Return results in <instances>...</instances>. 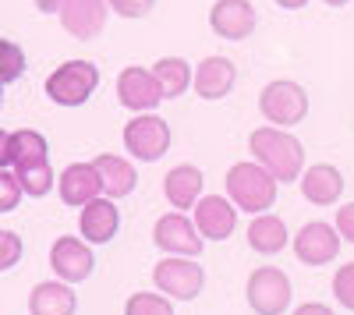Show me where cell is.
I'll return each mask as SVG.
<instances>
[{
    "instance_id": "obj_10",
    "label": "cell",
    "mask_w": 354,
    "mask_h": 315,
    "mask_svg": "<svg viewBox=\"0 0 354 315\" xmlns=\"http://www.w3.org/2000/svg\"><path fill=\"white\" fill-rule=\"evenodd\" d=\"M192 209V223L205 241H227L238 231V206L227 202V195H202Z\"/></svg>"
},
{
    "instance_id": "obj_5",
    "label": "cell",
    "mask_w": 354,
    "mask_h": 315,
    "mask_svg": "<svg viewBox=\"0 0 354 315\" xmlns=\"http://www.w3.org/2000/svg\"><path fill=\"white\" fill-rule=\"evenodd\" d=\"M259 110L273 128H294L308 117V93L298 82H287V78L270 82L259 96Z\"/></svg>"
},
{
    "instance_id": "obj_13",
    "label": "cell",
    "mask_w": 354,
    "mask_h": 315,
    "mask_svg": "<svg viewBox=\"0 0 354 315\" xmlns=\"http://www.w3.org/2000/svg\"><path fill=\"white\" fill-rule=\"evenodd\" d=\"M209 25L220 39L238 43V39H248L255 32L259 15L248 0H216L213 11H209Z\"/></svg>"
},
{
    "instance_id": "obj_3",
    "label": "cell",
    "mask_w": 354,
    "mask_h": 315,
    "mask_svg": "<svg viewBox=\"0 0 354 315\" xmlns=\"http://www.w3.org/2000/svg\"><path fill=\"white\" fill-rule=\"evenodd\" d=\"M43 89L57 106H82L100 89V68L93 61H64L46 78Z\"/></svg>"
},
{
    "instance_id": "obj_4",
    "label": "cell",
    "mask_w": 354,
    "mask_h": 315,
    "mask_svg": "<svg viewBox=\"0 0 354 315\" xmlns=\"http://www.w3.org/2000/svg\"><path fill=\"white\" fill-rule=\"evenodd\" d=\"M153 283L170 301H192L205 287V269L195 259H185V255H163L153 266Z\"/></svg>"
},
{
    "instance_id": "obj_38",
    "label": "cell",
    "mask_w": 354,
    "mask_h": 315,
    "mask_svg": "<svg viewBox=\"0 0 354 315\" xmlns=\"http://www.w3.org/2000/svg\"><path fill=\"white\" fill-rule=\"evenodd\" d=\"M0 89H4V85H0Z\"/></svg>"
},
{
    "instance_id": "obj_28",
    "label": "cell",
    "mask_w": 354,
    "mask_h": 315,
    "mask_svg": "<svg viewBox=\"0 0 354 315\" xmlns=\"http://www.w3.org/2000/svg\"><path fill=\"white\" fill-rule=\"evenodd\" d=\"M333 298H337L347 312H354V262H344V266L333 273Z\"/></svg>"
},
{
    "instance_id": "obj_37",
    "label": "cell",
    "mask_w": 354,
    "mask_h": 315,
    "mask_svg": "<svg viewBox=\"0 0 354 315\" xmlns=\"http://www.w3.org/2000/svg\"><path fill=\"white\" fill-rule=\"evenodd\" d=\"M326 4H330V8H347L351 0H326Z\"/></svg>"
},
{
    "instance_id": "obj_27",
    "label": "cell",
    "mask_w": 354,
    "mask_h": 315,
    "mask_svg": "<svg viewBox=\"0 0 354 315\" xmlns=\"http://www.w3.org/2000/svg\"><path fill=\"white\" fill-rule=\"evenodd\" d=\"M25 71V50L11 39H0V85L18 82Z\"/></svg>"
},
{
    "instance_id": "obj_24",
    "label": "cell",
    "mask_w": 354,
    "mask_h": 315,
    "mask_svg": "<svg viewBox=\"0 0 354 315\" xmlns=\"http://www.w3.org/2000/svg\"><path fill=\"white\" fill-rule=\"evenodd\" d=\"M15 178H18V184H21V191L28 198H43L53 188V163L50 160L21 163V166H15Z\"/></svg>"
},
{
    "instance_id": "obj_26",
    "label": "cell",
    "mask_w": 354,
    "mask_h": 315,
    "mask_svg": "<svg viewBox=\"0 0 354 315\" xmlns=\"http://www.w3.org/2000/svg\"><path fill=\"white\" fill-rule=\"evenodd\" d=\"M124 315H174V301L167 294H153V291H138L128 298Z\"/></svg>"
},
{
    "instance_id": "obj_15",
    "label": "cell",
    "mask_w": 354,
    "mask_h": 315,
    "mask_svg": "<svg viewBox=\"0 0 354 315\" xmlns=\"http://www.w3.org/2000/svg\"><path fill=\"white\" fill-rule=\"evenodd\" d=\"M234 82H238V68H234V61H227V57H205V61L192 71V89L205 103L223 99L234 89Z\"/></svg>"
},
{
    "instance_id": "obj_29",
    "label": "cell",
    "mask_w": 354,
    "mask_h": 315,
    "mask_svg": "<svg viewBox=\"0 0 354 315\" xmlns=\"http://www.w3.org/2000/svg\"><path fill=\"white\" fill-rule=\"evenodd\" d=\"M21 251H25V245H21V238H18L15 231L0 234V273L15 269V266L21 262Z\"/></svg>"
},
{
    "instance_id": "obj_7",
    "label": "cell",
    "mask_w": 354,
    "mask_h": 315,
    "mask_svg": "<svg viewBox=\"0 0 354 315\" xmlns=\"http://www.w3.org/2000/svg\"><path fill=\"white\" fill-rule=\"evenodd\" d=\"M170 124L156 113H135V117L124 124V149L142 160V163H156L167 156L170 149Z\"/></svg>"
},
{
    "instance_id": "obj_9",
    "label": "cell",
    "mask_w": 354,
    "mask_h": 315,
    "mask_svg": "<svg viewBox=\"0 0 354 315\" xmlns=\"http://www.w3.org/2000/svg\"><path fill=\"white\" fill-rule=\"evenodd\" d=\"M50 269L57 273V280H64V283H82V280L93 276L96 255H93V248H88L85 238L64 234V238H57L53 248H50Z\"/></svg>"
},
{
    "instance_id": "obj_32",
    "label": "cell",
    "mask_w": 354,
    "mask_h": 315,
    "mask_svg": "<svg viewBox=\"0 0 354 315\" xmlns=\"http://www.w3.org/2000/svg\"><path fill=\"white\" fill-rule=\"evenodd\" d=\"M333 231L340 234V241L354 245V202L340 206V213H337V227H333Z\"/></svg>"
},
{
    "instance_id": "obj_17",
    "label": "cell",
    "mask_w": 354,
    "mask_h": 315,
    "mask_svg": "<svg viewBox=\"0 0 354 315\" xmlns=\"http://www.w3.org/2000/svg\"><path fill=\"white\" fill-rule=\"evenodd\" d=\"M57 191H61V202L64 206H88L93 198L103 195V184H100V174L93 163H71L61 170V178H57Z\"/></svg>"
},
{
    "instance_id": "obj_14",
    "label": "cell",
    "mask_w": 354,
    "mask_h": 315,
    "mask_svg": "<svg viewBox=\"0 0 354 315\" xmlns=\"http://www.w3.org/2000/svg\"><path fill=\"white\" fill-rule=\"evenodd\" d=\"M106 0H64L61 4V25L75 39H96L106 28Z\"/></svg>"
},
{
    "instance_id": "obj_22",
    "label": "cell",
    "mask_w": 354,
    "mask_h": 315,
    "mask_svg": "<svg viewBox=\"0 0 354 315\" xmlns=\"http://www.w3.org/2000/svg\"><path fill=\"white\" fill-rule=\"evenodd\" d=\"M248 245L259 251V255H277L290 245V234H287V223L273 213H259L248 227Z\"/></svg>"
},
{
    "instance_id": "obj_19",
    "label": "cell",
    "mask_w": 354,
    "mask_h": 315,
    "mask_svg": "<svg viewBox=\"0 0 354 315\" xmlns=\"http://www.w3.org/2000/svg\"><path fill=\"white\" fill-rule=\"evenodd\" d=\"M301 195L312 206H333L340 191H344V174L333 163H312L308 170H301Z\"/></svg>"
},
{
    "instance_id": "obj_35",
    "label": "cell",
    "mask_w": 354,
    "mask_h": 315,
    "mask_svg": "<svg viewBox=\"0 0 354 315\" xmlns=\"http://www.w3.org/2000/svg\"><path fill=\"white\" fill-rule=\"evenodd\" d=\"M32 4H36L43 15H57V11H61V4H64V0H32Z\"/></svg>"
},
{
    "instance_id": "obj_25",
    "label": "cell",
    "mask_w": 354,
    "mask_h": 315,
    "mask_svg": "<svg viewBox=\"0 0 354 315\" xmlns=\"http://www.w3.org/2000/svg\"><path fill=\"white\" fill-rule=\"evenodd\" d=\"M36 160H50V146L46 138L32 128H21V131H11V166H21V163H36Z\"/></svg>"
},
{
    "instance_id": "obj_11",
    "label": "cell",
    "mask_w": 354,
    "mask_h": 315,
    "mask_svg": "<svg viewBox=\"0 0 354 315\" xmlns=\"http://www.w3.org/2000/svg\"><path fill=\"white\" fill-rule=\"evenodd\" d=\"M153 245L163 255H185V259H198L202 255V238L195 231V223L181 213H167L153 227Z\"/></svg>"
},
{
    "instance_id": "obj_6",
    "label": "cell",
    "mask_w": 354,
    "mask_h": 315,
    "mask_svg": "<svg viewBox=\"0 0 354 315\" xmlns=\"http://www.w3.org/2000/svg\"><path fill=\"white\" fill-rule=\"evenodd\" d=\"M245 298L255 315H283L290 308V276L277 266H259L245 283Z\"/></svg>"
},
{
    "instance_id": "obj_1",
    "label": "cell",
    "mask_w": 354,
    "mask_h": 315,
    "mask_svg": "<svg viewBox=\"0 0 354 315\" xmlns=\"http://www.w3.org/2000/svg\"><path fill=\"white\" fill-rule=\"evenodd\" d=\"M248 149H252L255 163L266 166L277 178V184L280 181L283 184L298 181L301 170H305V146L283 128H273V124L270 128H255L248 135Z\"/></svg>"
},
{
    "instance_id": "obj_21",
    "label": "cell",
    "mask_w": 354,
    "mask_h": 315,
    "mask_svg": "<svg viewBox=\"0 0 354 315\" xmlns=\"http://www.w3.org/2000/svg\"><path fill=\"white\" fill-rule=\"evenodd\" d=\"M28 312L32 315H75L78 298L71 291V283L46 280V283H36L32 294H28Z\"/></svg>"
},
{
    "instance_id": "obj_39",
    "label": "cell",
    "mask_w": 354,
    "mask_h": 315,
    "mask_svg": "<svg viewBox=\"0 0 354 315\" xmlns=\"http://www.w3.org/2000/svg\"><path fill=\"white\" fill-rule=\"evenodd\" d=\"M0 234H4V231H0Z\"/></svg>"
},
{
    "instance_id": "obj_16",
    "label": "cell",
    "mask_w": 354,
    "mask_h": 315,
    "mask_svg": "<svg viewBox=\"0 0 354 315\" xmlns=\"http://www.w3.org/2000/svg\"><path fill=\"white\" fill-rule=\"evenodd\" d=\"M78 231L88 245H106L113 241V234L121 231V213H117V202L106 195L93 198L88 206H82V216H78Z\"/></svg>"
},
{
    "instance_id": "obj_30",
    "label": "cell",
    "mask_w": 354,
    "mask_h": 315,
    "mask_svg": "<svg viewBox=\"0 0 354 315\" xmlns=\"http://www.w3.org/2000/svg\"><path fill=\"white\" fill-rule=\"evenodd\" d=\"M21 184H18V178L11 174V170H0V213H11V209H18V202H21Z\"/></svg>"
},
{
    "instance_id": "obj_8",
    "label": "cell",
    "mask_w": 354,
    "mask_h": 315,
    "mask_svg": "<svg viewBox=\"0 0 354 315\" xmlns=\"http://www.w3.org/2000/svg\"><path fill=\"white\" fill-rule=\"evenodd\" d=\"M117 99H121V106H128L131 113H153L163 103V89H160L153 68L128 64L117 75Z\"/></svg>"
},
{
    "instance_id": "obj_31",
    "label": "cell",
    "mask_w": 354,
    "mask_h": 315,
    "mask_svg": "<svg viewBox=\"0 0 354 315\" xmlns=\"http://www.w3.org/2000/svg\"><path fill=\"white\" fill-rule=\"evenodd\" d=\"M106 8H113L117 18H145L153 8H156V0H106Z\"/></svg>"
},
{
    "instance_id": "obj_34",
    "label": "cell",
    "mask_w": 354,
    "mask_h": 315,
    "mask_svg": "<svg viewBox=\"0 0 354 315\" xmlns=\"http://www.w3.org/2000/svg\"><path fill=\"white\" fill-rule=\"evenodd\" d=\"M294 315H333V308L330 305H319V301H308L301 308H294Z\"/></svg>"
},
{
    "instance_id": "obj_18",
    "label": "cell",
    "mask_w": 354,
    "mask_h": 315,
    "mask_svg": "<svg viewBox=\"0 0 354 315\" xmlns=\"http://www.w3.org/2000/svg\"><path fill=\"white\" fill-rule=\"evenodd\" d=\"M93 166H96V174H100L103 195L113 198V202H117V198H128L135 191V184H138V170L131 166V160L117 156V153H100L93 160Z\"/></svg>"
},
{
    "instance_id": "obj_33",
    "label": "cell",
    "mask_w": 354,
    "mask_h": 315,
    "mask_svg": "<svg viewBox=\"0 0 354 315\" xmlns=\"http://www.w3.org/2000/svg\"><path fill=\"white\" fill-rule=\"evenodd\" d=\"M11 166V131L0 128V170Z\"/></svg>"
},
{
    "instance_id": "obj_23",
    "label": "cell",
    "mask_w": 354,
    "mask_h": 315,
    "mask_svg": "<svg viewBox=\"0 0 354 315\" xmlns=\"http://www.w3.org/2000/svg\"><path fill=\"white\" fill-rule=\"evenodd\" d=\"M192 64L185 61V57H160V61L153 64V75L160 82V89H163V99H177V96H185L192 89Z\"/></svg>"
},
{
    "instance_id": "obj_20",
    "label": "cell",
    "mask_w": 354,
    "mask_h": 315,
    "mask_svg": "<svg viewBox=\"0 0 354 315\" xmlns=\"http://www.w3.org/2000/svg\"><path fill=\"white\" fill-rule=\"evenodd\" d=\"M202 170L192 166V163H181V166H170V174L163 178V195L174 209H192L198 198H202Z\"/></svg>"
},
{
    "instance_id": "obj_12",
    "label": "cell",
    "mask_w": 354,
    "mask_h": 315,
    "mask_svg": "<svg viewBox=\"0 0 354 315\" xmlns=\"http://www.w3.org/2000/svg\"><path fill=\"white\" fill-rule=\"evenodd\" d=\"M294 255L305 262V266H326L333 262L337 255H340V234L333 231L330 223H322V220H312L305 223L298 234H294Z\"/></svg>"
},
{
    "instance_id": "obj_36",
    "label": "cell",
    "mask_w": 354,
    "mask_h": 315,
    "mask_svg": "<svg viewBox=\"0 0 354 315\" xmlns=\"http://www.w3.org/2000/svg\"><path fill=\"white\" fill-rule=\"evenodd\" d=\"M273 4H277V8H283V11H301V8L308 4V0H273Z\"/></svg>"
},
{
    "instance_id": "obj_2",
    "label": "cell",
    "mask_w": 354,
    "mask_h": 315,
    "mask_svg": "<svg viewBox=\"0 0 354 315\" xmlns=\"http://www.w3.org/2000/svg\"><path fill=\"white\" fill-rule=\"evenodd\" d=\"M223 188L241 213H270L277 202V178L255 160L234 163L223 178Z\"/></svg>"
}]
</instances>
